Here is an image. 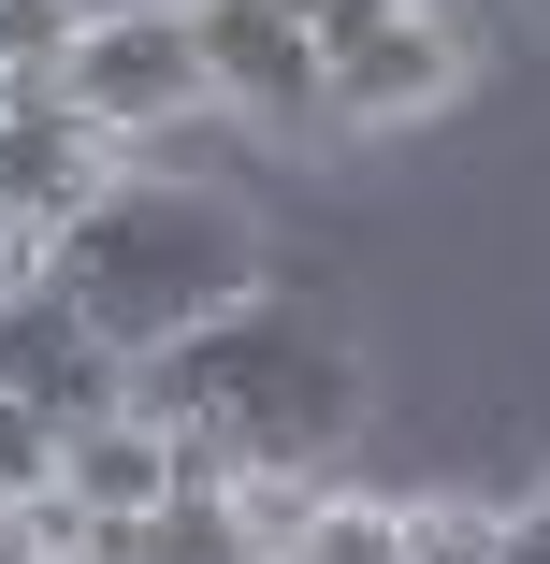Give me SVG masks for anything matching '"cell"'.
Segmentation results:
<instances>
[{
  "instance_id": "obj_4",
  "label": "cell",
  "mask_w": 550,
  "mask_h": 564,
  "mask_svg": "<svg viewBox=\"0 0 550 564\" xmlns=\"http://www.w3.org/2000/svg\"><path fill=\"white\" fill-rule=\"evenodd\" d=\"M58 101L73 117H101L117 145H145V131H174V117H203V44H188V15L174 0H131V15H73V44H58Z\"/></svg>"
},
{
  "instance_id": "obj_8",
  "label": "cell",
  "mask_w": 550,
  "mask_h": 564,
  "mask_svg": "<svg viewBox=\"0 0 550 564\" xmlns=\"http://www.w3.org/2000/svg\"><path fill=\"white\" fill-rule=\"evenodd\" d=\"M58 492L101 507V521H145L174 492V420L145 405H101V420H58Z\"/></svg>"
},
{
  "instance_id": "obj_14",
  "label": "cell",
  "mask_w": 550,
  "mask_h": 564,
  "mask_svg": "<svg viewBox=\"0 0 550 564\" xmlns=\"http://www.w3.org/2000/svg\"><path fill=\"white\" fill-rule=\"evenodd\" d=\"M0 101H15V73H0Z\"/></svg>"
},
{
  "instance_id": "obj_12",
  "label": "cell",
  "mask_w": 550,
  "mask_h": 564,
  "mask_svg": "<svg viewBox=\"0 0 550 564\" xmlns=\"http://www.w3.org/2000/svg\"><path fill=\"white\" fill-rule=\"evenodd\" d=\"M493 564H550V492H536L521 521H493Z\"/></svg>"
},
{
  "instance_id": "obj_13",
  "label": "cell",
  "mask_w": 550,
  "mask_h": 564,
  "mask_svg": "<svg viewBox=\"0 0 550 564\" xmlns=\"http://www.w3.org/2000/svg\"><path fill=\"white\" fill-rule=\"evenodd\" d=\"M276 15H304V30H319V15H334V0H276Z\"/></svg>"
},
{
  "instance_id": "obj_11",
  "label": "cell",
  "mask_w": 550,
  "mask_h": 564,
  "mask_svg": "<svg viewBox=\"0 0 550 564\" xmlns=\"http://www.w3.org/2000/svg\"><path fill=\"white\" fill-rule=\"evenodd\" d=\"M406 521V564H478L493 550V507H391Z\"/></svg>"
},
{
  "instance_id": "obj_16",
  "label": "cell",
  "mask_w": 550,
  "mask_h": 564,
  "mask_svg": "<svg viewBox=\"0 0 550 564\" xmlns=\"http://www.w3.org/2000/svg\"><path fill=\"white\" fill-rule=\"evenodd\" d=\"M478 564H493V550H478Z\"/></svg>"
},
{
  "instance_id": "obj_10",
  "label": "cell",
  "mask_w": 550,
  "mask_h": 564,
  "mask_svg": "<svg viewBox=\"0 0 550 564\" xmlns=\"http://www.w3.org/2000/svg\"><path fill=\"white\" fill-rule=\"evenodd\" d=\"M73 15H87V0H0V73H58Z\"/></svg>"
},
{
  "instance_id": "obj_15",
  "label": "cell",
  "mask_w": 550,
  "mask_h": 564,
  "mask_svg": "<svg viewBox=\"0 0 550 564\" xmlns=\"http://www.w3.org/2000/svg\"><path fill=\"white\" fill-rule=\"evenodd\" d=\"M247 564H261V550H247Z\"/></svg>"
},
{
  "instance_id": "obj_9",
  "label": "cell",
  "mask_w": 550,
  "mask_h": 564,
  "mask_svg": "<svg viewBox=\"0 0 550 564\" xmlns=\"http://www.w3.org/2000/svg\"><path fill=\"white\" fill-rule=\"evenodd\" d=\"M276 564H406V521H391V507H348V492H319V507L276 535Z\"/></svg>"
},
{
  "instance_id": "obj_1",
  "label": "cell",
  "mask_w": 550,
  "mask_h": 564,
  "mask_svg": "<svg viewBox=\"0 0 550 564\" xmlns=\"http://www.w3.org/2000/svg\"><path fill=\"white\" fill-rule=\"evenodd\" d=\"M131 405L174 420L188 448H217V464H334L348 420H363V362L334 318L304 304H217L203 333H174V348L131 362Z\"/></svg>"
},
{
  "instance_id": "obj_6",
  "label": "cell",
  "mask_w": 550,
  "mask_h": 564,
  "mask_svg": "<svg viewBox=\"0 0 550 564\" xmlns=\"http://www.w3.org/2000/svg\"><path fill=\"white\" fill-rule=\"evenodd\" d=\"M188 44H203V87L261 131H334L319 101V30L276 15V0H188Z\"/></svg>"
},
{
  "instance_id": "obj_5",
  "label": "cell",
  "mask_w": 550,
  "mask_h": 564,
  "mask_svg": "<svg viewBox=\"0 0 550 564\" xmlns=\"http://www.w3.org/2000/svg\"><path fill=\"white\" fill-rule=\"evenodd\" d=\"M101 188H117V131L73 117L58 73H15V101H0V232L44 247V232H73Z\"/></svg>"
},
{
  "instance_id": "obj_3",
  "label": "cell",
  "mask_w": 550,
  "mask_h": 564,
  "mask_svg": "<svg viewBox=\"0 0 550 564\" xmlns=\"http://www.w3.org/2000/svg\"><path fill=\"white\" fill-rule=\"evenodd\" d=\"M464 73H478V44L434 0H334L319 15V101H334V131H406Z\"/></svg>"
},
{
  "instance_id": "obj_7",
  "label": "cell",
  "mask_w": 550,
  "mask_h": 564,
  "mask_svg": "<svg viewBox=\"0 0 550 564\" xmlns=\"http://www.w3.org/2000/svg\"><path fill=\"white\" fill-rule=\"evenodd\" d=\"M0 391L44 405V420H101V405H131V362H117V348H101V333L30 275L15 304H0Z\"/></svg>"
},
{
  "instance_id": "obj_2",
  "label": "cell",
  "mask_w": 550,
  "mask_h": 564,
  "mask_svg": "<svg viewBox=\"0 0 550 564\" xmlns=\"http://www.w3.org/2000/svg\"><path fill=\"white\" fill-rule=\"evenodd\" d=\"M44 290H58L117 362H145V348H174V333H203L217 304H247V290H261V247H247L233 203L160 188V174H117L73 232H44Z\"/></svg>"
}]
</instances>
